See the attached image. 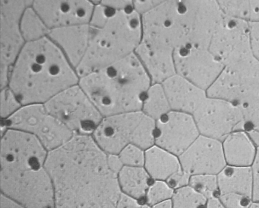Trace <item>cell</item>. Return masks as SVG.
I'll list each match as a JSON object with an SVG mask.
<instances>
[{"instance_id":"484cf974","label":"cell","mask_w":259,"mask_h":208,"mask_svg":"<svg viewBox=\"0 0 259 208\" xmlns=\"http://www.w3.org/2000/svg\"><path fill=\"white\" fill-rule=\"evenodd\" d=\"M20 31L25 43H28L48 37L51 30L32 6L22 16Z\"/></svg>"},{"instance_id":"ac0fdd59","label":"cell","mask_w":259,"mask_h":208,"mask_svg":"<svg viewBox=\"0 0 259 208\" xmlns=\"http://www.w3.org/2000/svg\"><path fill=\"white\" fill-rule=\"evenodd\" d=\"M162 85L172 111L193 115L207 97V91L177 74Z\"/></svg>"},{"instance_id":"7c38bea8","label":"cell","mask_w":259,"mask_h":208,"mask_svg":"<svg viewBox=\"0 0 259 208\" xmlns=\"http://www.w3.org/2000/svg\"><path fill=\"white\" fill-rule=\"evenodd\" d=\"M200 134L222 141L236 130H245L240 109L230 101L208 96L193 113Z\"/></svg>"},{"instance_id":"60d3db41","label":"cell","mask_w":259,"mask_h":208,"mask_svg":"<svg viewBox=\"0 0 259 208\" xmlns=\"http://www.w3.org/2000/svg\"><path fill=\"white\" fill-rule=\"evenodd\" d=\"M1 208H26L19 202L1 194Z\"/></svg>"},{"instance_id":"7a4b0ae2","label":"cell","mask_w":259,"mask_h":208,"mask_svg":"<svg viewBox=\"0 0 259 208\" xmlns=\"http://www.w3.org/2000/svg\"><path fill=\"white\" fill-rule=\"evenodd\" d=\"M224 16L215 0H167L142 15L140 44L172 54L183 48H208Z\"/></svg>"},{"instance_id":"ffe728a7","label":"cell","mask_w":259,"mask_h":208,"mask_svg":"<svg viewBox=\"0 0 259 208\" xmlns=\"http://www.w3.org/2000/svg\"><path fill=\"white\" fill-rule=\"evenodd\" d=\"M227 165L251 167L255 159L257 147L246 130H239L222 141Z\"/></svg>"},{"instance_id":"f546056e","label":"cell","mask_w":259,"mask_h":208,"mask_svg":"<svg viewBox=\"0 0 259 208\" xmlns=\"http://www.w3.org/2000/svg\"><path fill=\"white\" fill-rule=\"evenodd\" d=\"M175 190L166 181L152 180L145 196V203L153 206L159 202L172 199Z\"/></svg>"},{"instance_id":"8d00e7d4","label":"cell","mask_w":259,"mask_h":208,"mask_svg":"<svg viewBox=\"0 0 259 208\" xmlns=\"http://www.w3.org/2000/svg\"><path fill=\"white\" fill-rule=\"evenodd\" d=\"M251 51L253 56L259 61V21L250 22Z\"/></svg>"},{"instance_id":"b9f144b4","label":"cell","mask_w":259,"mask_h":208,"mask_svg":"<svg viewBox=\"0 0 259 208\" xmlns=\"http://www.w3.org/2000/svg\"><path fill=\"white\" fill-rule=\"evenodd\" d=\"M251 7V22L259 21V0H249Z\"/></svg>"},{"instance_id":"f6af8a7d","label":"cell","mask_w":259,"mask_h":208,"mask_svg":"<svg viewBox=\"0 0 259 208\" xmlns=\"http://www.w3.org/2000/svg\"><path fill=\"white\" fill-rule=\"evenodd\" d=\"M249 208H259V201L253 200L252 203H251Z\"/></svg>"},{"instance_id":"ba28073f","label":"cell","mask_w":259,"mask_h":208,"mask_svg":"<svg viewBox=\"0 0 259 208\" xmlns=\"http://www.w3.org/2000/svg\"><path fill=\"white\" fill-rule=\"evenodd\" d=\"M156 121L142 111L104 117L93 136L107 154H119L127 146L146 150L155 144Z\"/></svg>"},{"instance_id":"2e32d148","label":"cell","mask_w":259,"mask_h":208,"mask_svg":"<svg viewBox=\"0 0 259 208\" xmlns=\"http://www.w3.org/2000/svg\"><path fill=\"white\" fill-rule=\"evenodd\" d=\"M95 7L89 0H34L33 4L50 30L89 24Z\"/></svg>"},{"instance_id":"bcb514c9","label":"cell","mask_w":259,"mask_h":208,"mask_svg":"<svg viewBox=\"0 0 259 208\" xmlns=\"http://www.w3.org/2000/svg\"><path fill=\"white\" fill-rule=\"evenodd\" d=\"M91 3L94 4V5H98V4H101V0H89Z\"/></svg>"},{"instance_id":"7bdbcfd3","label":"cell","mask_w":259,"mask_h":208,"mask_svg":"<svg viewBox=\"0 0 259 208\" xmlns=\"http://www.w3.org/2000/svg\"><path fill=\"white\" fill-rule=\"evenodd\" d=\"M205 208H226L222 202L220 200L219 197H213L208 199Z\"/></svg>"},{"instance_id":"cb8c5ba5","label":"cell","mask_w":259,"mask_h":208,"mask_svg":"<svg viewBox=\"0 0 259 208\" xmlns=\"http://www.w3.org/2000/svg\"><path fill=\"white\" fill-rule=\"evenodd\" d=\"M121 191L135 198H145L153 179L145 167L125 166L118 173Z\"/></svg>"},{"instance_id":"8992f818","label":"cell","mask_w":259,"mask_h":208,"mask_svg":"<svg viewBox=\"0 0 259 208\" xmlns=\"http://www.w3.org/2000/svg\"><path fill=\"white\" fill-rule=\"evenodd\" d=\"M89 25V49L76 69L80 77L134 54L142 42V15L135 9L116 11L98 4Z\"/></svg>"},{"instance_id":"4dcf8cb0","label":"cell","mask_w":259,"mask_h":208,"mask_svg":"<svg viewBox=\"0 0 259 208\" xmlns=\"http://www.w3.org/2000/svg\"><path fill=\"white\" fill-rule=\"evenodd\" d=\"M23 106L17 95L9 86L1 89L0 115L2 120L8 119Z\"/></svg>"},{"instance_id":"d4e9b609","label":"cell","mask_w":259,"mask_h":208,"mask_svg":"<svg viewBox=\"0 0 259 208\" xmlns=\"http://www.w3.org/2000/svg\"><path fill=\"white\" fill-rule=\"evenodd\" d=\"M171 110L170 105L162 83H152L144 99L142 112L157 121Z\"/></svg>"},{"instance_id":"6da1fadb","label":"cell","mask_w":259,"mask_h":208,"mask_svg":"<svg viewBox=\"0 0 259 208\" xmlns=\"http://www.w3.org/2000/svg\"><path fill=\"white\" fill-rule=\"evenodd\" d=\"M107 156L91 135H74L50 151L55 208H116L122 191Z\"/></svg>"},{"instance_id":"7dc6e473","label":"cell","mask_w":259,"mask_h":208,"mask_svg":"<svg viewBox=\"0 0 259 208\" xmlns=\"http://www.w3.org/2000/svg\"><path fill=\"white\" fill-rule=\"evenodd\" d=\"M141 208H152V206L151 205L148 204L147 203H142V207Z\"/></svg>"},{"instance_id":"5b68a950","label":"cell","mask_w":259,"mask_h":208,"mask_svg":"<svg viewBox=\"0 0 259 208\" xmlns=\"http://www.w3.org/2000/svg\"><path fill=\"white\" fill-rule=\"evenodd\" d=\"M152 80L136 53L80 77L84 89L103 116L142 111Z\"/></svg>"},{"instance_id":"30bf717a","label":"cell","mask_w":259,"mask_h":208,"mask_svg":"<svg viewBox=\"0 0 259 208\" xmlns=\"http://www.w3.org/2000/svg\"><path fill=\"white\" fill-rule=\"evenodd\" d=\"M2 124L35 136L48 152L61 147L74 136L44 104L25 105L8 119L2 120Z\"/></svg>"},{"instance_id":"5bb4252c","label":"cell","mask_w":259,"mask_h":208,"mask_svg":"<svg viewBox=\"0 0 259 208\" xmlns=\"http://www.w3.org/2000/svg\"><path fill=\"white\" fill-rule=\"evenodd\" d=\"M176 74L207 91L225 66L207 48L189 47L174 53Z\"/></svg>"},{"instance_id":"1f68e13d","label":"cell","mask_w":259,"mask_h":208,"mask_svg":"<svg viewBox=\"0 0 259 208\" xmlns=\"http://www.w3.org/2000/svg\"><path fill=\"white\" fill-rule=\"evenodd\" d=\"M125 166L142 167L145 165V150L138 146H127L119 153Z\"/></svg>"},{"instance_id":"9c48e42d","label":"cell","mask_w":259,"mask_h":208,"mask_svg":"<svg viewBox=\"0 0 259 208\" xmlns=\"http://www.w3.org/2000/svg\"><path fill=\"white\" fill-rule=\"evenodd\" d=\"M45 106L74 135L92 136L104 118L79 84L65 89Z\"/></svg>"},{"instance_id":"52a82bcc","label":"cell","mask_w":259,"mask_h":208,"mask_svg":"<svg viewBox=\"0 0 259 208\" xmlns=\"http://www.w3.org/2000/svg\"><path fill=\"white\" fill-rule=\"evenodd\" d=\"M207 92L236 105L243 115L245 130L259 132V61L254 56L225 66Z\"/></svg>"},{"instance_id":"836d02e7","label":"cell","mask_w":259,"mask_h":208,"mask_svg":"<svg viewBox=\"0 0 259 208\" xmlns=\"http://www.w3.org/2000/svg\"><path fill=\"white\" fill-rule=\"evenodd\" d=\"M166 1L167 0H133V6L138 13L143 15L157 8Z\"/></svg>"},{"instance_id":"d590c367","label":"cell","mask_w":259,"mask_h":208,"mask_svg":"<svg viewBox=\"0 0 259 208\" xmlns=\"http://www.w3.org/2000/svg\"><path fill=\"white\" fill-rule=\"evenodd\" d=\"M100 4L116 11L134 9L133 0H101Z\"/></svg>"},{"instance_id":"d6a6232c","label":"cell","mask_w":259,"mask_h":208,"mask_svg":"<svg viewBox=\"0 0 259 208\" xmlns=\"http://www.w3.org/2000/svg\"><path fill=\"white\" fill-rule=\"evenodd\" d=\"M226 208H249L253 198L242 194L228 193L218 196Z\"/></svg>"},{"instance_id":"74e56055","label":"cell","mask_w":259,"mask_h":208,"mask_svg":"<svg viewBox=\"0 0 259 208\" xmlns=\"http://www.w3.org/2000/svg\"><path fill=\"white\" fill-rule=\"evenodd\" d=\"M254 182L253 190V200L259 201V147H257L255 159L251 166Z\"/></svg>"},{"instance_id":"44dd1931","label":"cell","mask_w":259,"mask_h":208,"mask_svg":"<svg viewBox=\"0 0 259 208\" xmlns=\"http://www.w3.org/2000/svg\"><path fill=\"white\" fill-rule=\"evenodd\" d=\"M136 55L149 74L153 83H162L176 74L174 54L139 45Z\"/></svg>"},{"instance_id":"277c9868","label":"cell","mask_w":259,"mask_h":208,"mask_svg":"<svg viewBox=\"0 0 259 208\" xmlns=\"http://www.w3.org/2000/svg\"><path fill=\"white\" fill-rule=\"evenodd\" d=\"M79 80L76 68L47 37L25 43L10 70L7 86L23 106L45 105Z\"/></svg>"},{"instance_id":"3957f363","label":"cell","mask_w":259,"mask_h":208,"mask_svg":"<svg viewBox=\"0 0 259 208\" xmlns=\"http://www.w3.org/2000/svg\"><path fill=\"white\" fill-rule=\"evenodd\" d=\"M49 152L32 135L8 128L2 134V194L26 208H55L54 185L46 166Z\"/></svg>"},{"instance_id":"f35d334b","label":"cell","mask_w":259,"mask_h":208,"mask_svg":"<svg viewBox=\"0 0 259 208\" xmlns=\"http://www.w3.org/2000/svg\"><path fill=\"white\" fill-rule=\"evenodd\" d=\"M142 205V203H141L140 200L139 199L135 198L125 193L121 192L116 208H141Z\"/></svg>"},{"instance_id":"8fae6325","label":"cell","mask_w":259,"mask_h":208,"mask_svg":"<svg viewBox=\"0 0 259 208\" xmlns=\"http://www.w3.org/2000/svg\"><path fill=\"white\" fill-rule=\"evenodd\" d=\"M34 1L0 0V89L7 86L12 66L25 45L21 20Z\"/></svg>"},{"instance_id":"7402d4cb","label":"cell","mask_w":259,"mask_h":208,"mask_svg":"<svg viewBox=\"0 0 259 208\" xmlns=\"http://www.w3.org/2000/svg\"><path fill=\"white\" fill-rule=\"evenodd\" d=\"M144 167L153 180L167 181L182 169L179 156L156 144L145 150Z\"/></svg>"},{"instance_id":"e575fe53","label":"cell","mask_w":259,"mask_h":208,"mask_svg":"<svg viewBox=\"0 0 259 208\" xmlns=\"http://www.w3.org/2000/svg\"><path fill=\"white\" fill-rule=\"evenodd\" d=\"M191 176L186 172L183 168L180 171L172 175L166 182L174 188V190L178 189L182 187L189 185Z\"/></svg>"},{"instance_id":"83f0119b","label":"cell","mask_w":259,"mask_h":208,"mask_svg":"<svg viewBox=\"0 0 259 208\" xmlns=\"http://www.w3.org/2000/svg\"><path fill=\"white\" fill-rule=\"evenodd\" d=\"M220 10L226 17L251 22L249 0H215Z\"/></svg>"},{"instance_id":"ab89813d","label":"cell","mask_w":259,"mask_h":208,"mask_svg":"<svg viewBox=\"0 0 259 208\" xmlns=\"http://www.w3.org/2000/svg\"><path fill=\"white\" fill-rule=\"evenodd\" d=\"M107 161L110 169L118 175V173L123 168L124 165L118 154H108Z\"/></svg>"},{"instance_id":"ee69618b","label":"cell","mask_w":259,"mask_h":208,"mask_svg":"<svg viewBox=\"0 0 259 208\" xmlns=\"http://www.w3.org/2000/svg\"><path fill=\"white\" fill-rule=\"evenodd\" d=\"M152 208H174V206H172V199H169V200L159 202V203L153 205Z\"/></svg>"},{"instance_id":"9a60e30c","label":"cell","mask_w":259,"mask_h":208,"mask_svg":"<svg viewBox=\"0 0 259 208\" xmlns=\"http://www.w3.org/2000/svg\"><path fill=\"white\" fill-rule=\"evenodd\" d=\"M193 115L171 110L156 121L155 144L177 156L200 136Z\"/></svg>"},{"instance_id":"e0dca14e","label":"cell","mask_w":259,"mask_h":208,"mask_svg":"<svg viewBox=\"0 0 259 208\" xmlns=\"http://www.w3.org/2000/svg\"><path fill=\"white\" fill-rule=\"evenodd\" d=\"M179 157L182 168L191 176L218 175L227 165L222 141L203 135Z\"/></svg>"},{"instance_id":"d6986e66","label":"cell","mask_w":259,"mask_h":208,"mask_svg":"<svg viewBox=\"0 0 259 208\" xmlns=\"http://www.w3.org/2000/svg\"><path fill=\"white\" fill-rule=\"evenodd\" d=\"M48 37L57 45L70 63L78 68L85 57L90 42L89 24L51 30Z\"/></svg>"},{"instance_id":"603a6c76","label":"cell","mask_w":259,"mask_h":208,"mask_svg":"<svg viewBox=\"0 0 259 208\" xmlns=\"http://www.w3.org/2000/svg\"><path fill=\"white\" fill-rule=\"evenodd\" d=\"M217 176L219 194L235 193L253 198L254 182L251 167L227 165Z\"/></svg>"},{"instance_id":"f1b7e54d","label":"cell","mask_w":259,"mask_h":208,"mask_svg":"<svg viewBox=\"0 0 259 208\" xmlns=\"http://www.w3.org/2000/svg\"><path fill=\"white\" fill-rule=\"evenodd\" d=\"M189 185L201 193L206 198H213L219 196L218 176L211 174H201L192 176Z\"/></svg>"},{"instance_id":"4316f807","label":"cell","mask_w":259,"mask_h":208,"mask_svg":"<svg viewBox=\"0 0 259 208\" xmlns=\"http://www.w3.org/2000/svg\"><path fill=\"white\" fill-rule=\"evenodd\" d=\"M172 201L174 208H205L207 199L189 185L176 189Z\"/></svg>"},{"instance_id":"4fadbf2b","label":"cell","mask_w":259,"mask_h":208,"mask_svg":"<svg viewBox=\"0 0 259 208\" xmlns=\"http://www.w3.org/2000/svg\"><path fill=\"white\" fill-rule=\"evenodd\" d=\"M208 49L224 66L252 56L249 21L224 16L212 36Z\"/></svg>"}]
</instances>
